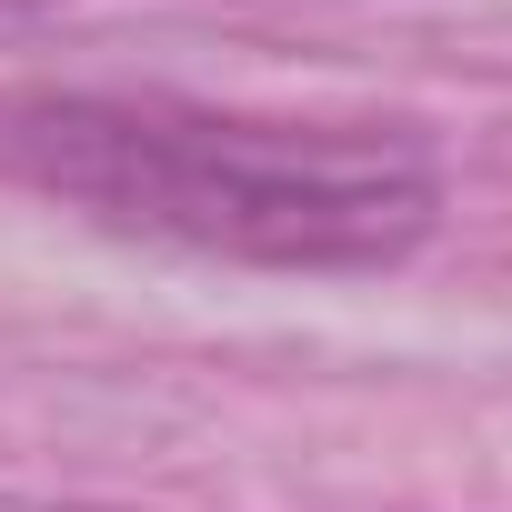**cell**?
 I'll use <instances>...</instances> for the list:
<instances>
[{
	"mask_svg": "<svg viewBox=\"0 0 512 512\" xmlns=\"http://www.w3.org/2000/svg\"><path fill=\"white\" fill-rule=\"evenodd\" d=\"M0 11H51V0H0Z\"/></svg>",
	"mask_w": 512,
	"mask_h": 512,
	"instance_id": "2",
	"label": "cell"
},
{
	"mask_svg": "<svg viewBox=\"0 0 512 512\" xmlns=\"http://www.w3.org/2000/svg\"><path fill=\"white\" fill-rule=\"evenodd\" d=\"M0 171L101 231L251 272H392L442 221V161L402 121H241L191 101H0Z\"/></svg>",
	"mask_w": 512,
	"mask_h": 512,
	"instance_id": "1",
	"label": "cell"
}]
</instances>
